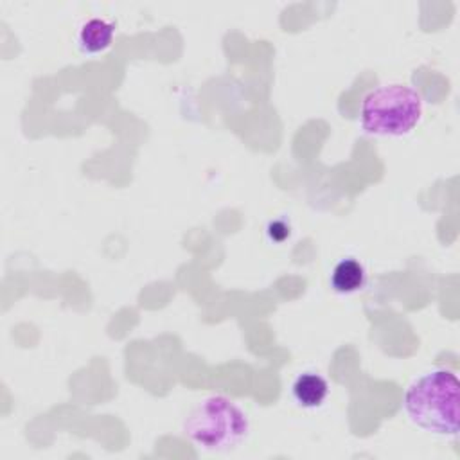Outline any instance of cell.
<instances>
[{"label": "cell", "instance_id": "obj_1", "mask_svg": "<svg viewBox=\"0 0 460 460\" xmlns=\"http://www.w3.org/2000/svg\"><path fill=\"white\" fill-rule=\"evenodd\" d=\"M458 377L446 368L431 370L417 377L404 394L408 419L426 433L458 435Z\"/></svg>", "mask_w": 460, "mask_h": 460}, {"label": "cell", "instance_id": "obj_2", "mask_svg": "<svg viewBox=\"0 0 460 460\" xmlns=\"http://www.w3.org/2000/svg\"><path fill=\"white\" fill-rule=\"evenodd\" d=\"M250 431L246 413L225 395L201 399L185 417L183 433L207 451H228L237 447Z\"/></svg>", "mask_w": 460, "mask_h": 460}, {"label": "cell", "instance_id": "obj_3", "mask_svg": "<svg viewBox=\"0 0 460 460\" xmlns=\"http://www.w3.org/2000/svg\"><path fill=\"white\" fill-rule=\"evenodd\" d=\"M422 117V99L408 84H383L361 102V128L376 137L408 135Z\"/></svg>", "mask_w": 460, "mask_h": 460}, {"label": "cell", "instance_id": "obj_4", "mask_svg": "<svg viewBox=\"0 0 460 460\" xmlns=\"http://www.w3.org/2000/svg\"><path fill=\"white\" fill-rule=\"evenodd\" d=\"M291 395L302 408H320L329 395V383L316 372H302L291 385Z\"/></svg>", "mask_w": 460, "mask_h": 460}, {"label": "cell", "instance_id": "obj_5", "mask_svg": "<svg viewBox=\"0 0 460 460\" xmlns=\"http://www.w3.org/2000/svg\"><path fill=\"white\" fill-rule=\"evenodd\" d=\"M365 284L367 270L354 257H345L338 261L331 271V288L340 295H354L363 289Z\"/></svg>", "mask_w": 460, "mask_h": 460}, {"label": "cell", "instance_id": "obj_6", "mask_svg": "<svg viewBox=\"0 0 460 460\" xmlns=\"http://www.w3.org/2000/svg\"><path fill=\"white\" fill-rule=\"evenodd\" d=\"M115 36V23L104 18H92L84 22L77 34L79 49L86 54H99L106 50Z\"/></svg>", "mask_w": 460, "mask_h": 460}, {"label": "cell", "instance_id": "obj_7", "mask_svg": "<svg viewBox=\"0 0 460 460\" xmlns=\"http://www.w3.org/2000/svg\"><path fill=\"white\" fill-rule=\"evenodd\" d=\"M266 232H268V237L273 243H282V241H286L289 237L291 228H289V225L284 219H275V221H270Z\"/></svg>", "mask_w": 460, "mask_h": 460}]
</instances>
